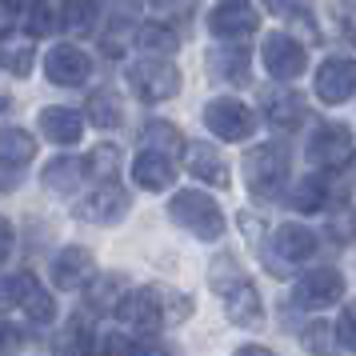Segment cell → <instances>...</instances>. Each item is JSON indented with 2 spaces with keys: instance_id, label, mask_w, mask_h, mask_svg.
I'll return each mask as SVG.
<instances>
[{
  "instance_id": "6da1fadb",
  "label": "cell",
  "mask_w": 356,
  "mask_h": 356,
  "mask_svg": "<svg viewBox=\"0 0 356 356\" xmlns=\"http://www.w3.org/2000/svg\"><path fill=\"white\" fill-rule=\"evenodd\" d=\"M209 276H212V289L220 296V305H225V316L236 324V328H260V324H264V300H260L257 284H252L232 260L212 264Z\"/></svg>"
},
{
  "instance_id": "7a4b0ae2",
  "label": "cell",
  "mask_w": 356,
  "mask_h": 356,
  "mask_svg": "<svg viewBox=\"0 0 356 356\" xmlns=\"http://www.w3.org/2000/svg\"><path fill=\"white\" fill-rule=\"evenodd\" d=\"M168 216H172L184 232H193L196 241H220V236H225V212H220V204H216L212 196L196 193V188H184V193L172 196Z\"/></svg>"
},
{
  "instance_id": "3957f363",
  "label": "cell",
  "mask_w": 356,
  "mask_h": 356,
  "mask_svg": "<svg viewBox=\"0 0 356 356\" xmlns=\"http://www.w3.org/2000/svg\"><path fill=\"white\" fill-rule=\"evenodd\" d=\"M244 180L248 193L260 200H276L289 184V152L280 145H257L244 156Z\"/></svg>"
},
{
  "instance_id": "277c9868",
  "label": "cell",
  "mask_w": 356,
  "mask_h": 356,
  "mask_svg": "<svg viewBox=\"0 0 356 356\" xmlns=\"http://www.w3.org/2000/svg\"><path fill=\"white\" fill-rule=\"evenodd\" d=\"M129 88L140 100L156 104V100H172L180 92V68L168 56H148L129 68Z\"/></svg>"
},
{
  "instance_id": "5b68a950",
  "label": "cell",
  "mask_w": 356,
  "mask_h": 356,
  "mask_svg": "<svg viewBox=\"0 0 356 356\" xmlns=\"http://www.w3.org/2000/svg\"><path fill=\"white\" fill-rule=\"evenodd\" d=\"M312 257H316V232L305 225H280L273 244L264 248L268 273H276V276H284L289 268H296V264H305Z\"/></svg>"
},
{
  "instance_id": "8992f818",
  "label": "cell",
  "mask_w": 356,
  "mask_h": 356,
  "mask_svg": "<svg viewBox=\"0 0 356 356\" xmlns=\"http://www.w3.org/2000/svg\"><path fill=\"white\" fill-rule=\"evenodd\" d=\"M353 132L344 129V124H321V129L312 132V140H308V161L312 168H324V172H337L344 164L353 161Z\"/></svg>"
},
{
  "instance_id": "52a82bcc",
  "label": "cell",
  "mask_w": 356,
  "mask_h": 356,
  "mask_svg": "<svg viewBox=\"0 0 356 356\" xmlns=\"http://www.w3.org/2000/svg\"><path fill=\"white\" fill-rule=\"evenodd\" d=\"M124 212H129V193L116 180H100V188L76 200V216L84 225H116V220H124Z\"/></svg>"
},
{
  "instance_id": "ba28073f",
  "label": "cell",
  "mask_w": 356,
  "mask_h": 356,
  "mask_svg": "<svg viewBox=\"0 0 356 356\" xmlns=\"http://www.w3.org/2000/svg\"><path fill=\"white\" fill-rule=\"evenodd\" d=\"M260 60L273 72L276 81H296L308 68V52L300 40H292L289 33H273L264 36V49H260Z\"/></svg>"
},
{
  "instance_id": "9c48e42d",
  "label": "cell",
  "mask_w": 356,
  "mask_h": 356,
  "mask_svg": "<svg viewBox=\"0 0 356 356\" xmlns=\"http://www.w3.org/2000/svg\"><path fill=\"white\" fill-rule=\"evenodd\" d=\"M316 100L321 104H344L348 97H356V60L348 56H328L316 68Z\"/></svg>"
},
{
  "instance_id": "30bf717a",
  "label": "cell",
  "mask_w": 356,
  "mask_h": 356,
  "mask_svg": "<svg viewBox=\"0 0 356 356\" xmlns=\"http://www.w3.org/2000/svg\"><path fill=\"white\" fill-rule=\"evenodd\" d=\"M204 124H209V132H216L220 140H232V145L252 136V113L244 108L241 100H232V97L209 100V108H204Z\"/></svg>"
},
{
  "instance_id": "8fae6325",
  "label": "cell",
  "mask_w": 356,
  "mask_h": 356,
  "mask_svg": "<svg viewBox=\"0 0 356 356\" xmlns=\"http://www.w3.org/2000/svg\"><path fill=\"white\" fill-rule=\"evenodd\" d=\"M260 29V13L244 0H225L209 13V33L220 40H244Z\"/></svg>"
},
{
  "instance_id": "7c38bea8",
  "label": "cell",
  "mask_w": 356,
  "mask_h": 356,
  "mask_svg": "<svg viewBox=\"0 0 356 356\" xmlns=\"http://www.w3.org/2000/svg\"><path fill=\"white\" fill-rule=\"evenodd\" d=\"M340 296H344V276L337 268H312L296 280V305L300 308L321 312V308H332Z\"/></svg>"
},
{
  "instance_id": "4fadbf2b",
  "label": "cell",
  "mask_w": 356,
  "mask_h": 356,
  "mask_svg": "<svg viewBox=\"0 0 356 356\" xmlns=\"http://www.w3.org/2000/svg\"><path fill=\"white\" fill-rule=\"evenodd\" d=\"M116 316L136 328V332H156L164 321V308H161V296L156 289H136V292H124L120 296V305H116Z\"/></svg>"
},
{
  "instance_id": "5bb4252c",
  "label": "cell",
  "mask_w": 356,
  "mask_h": 356,
  "mask_svg": "<svg viewBox=\"0 0 356 356\" xmlns=\"http://www.w3.org/2000/svg\"><path fill=\"white\" fill-rule=\"evenodd\" d=\"M88 72H92V60H88L76 44H56V49H49V56H44V76H49L52 84H60V88L84 84Z\"/></svg>"
},
{
  "instance_id": "9a60e30c",
  "label": "cell",
  "mask_w": 356,
  "mask_h": 356,
  "mask_svg": "<svg viewBox=\"0 0 356 356\" xmlns=\"http://www.w3.org/2000/svg\"><path fill=\"white\" fill-rule=\"evenodd\" d=\"M92 276H97V260H92V252H88V248H81V244H68V248H60V252H56V260H52V280H56L65 292L84 289Z\"/></svg>"
},
{
  "instance_id": "2e32d148",
  "label": "cell",
  "mask_w": 356,
  "mask_h": 356,
  "mask_svg": "<svg viewBox=\"0 0 356 356\" xmlns=\"http://www.w3.org/2000/svg\"><path fill=\"white\" fill-rule=\"evenodd\" d=\"M184 164H188L193 177H200L204 184H212V188H228V184H232L228 164L220 161V152H216L212 145H204V140H196V145L184 148Z\"/></svg>"
},
{
  "instance_id": "e0dca14e",
  "label": "cell",
  "mask_w": 356,
  "mask_h": 356,
  "mask_svg": "<svg viewBox=\"0 0 356 356\" xmlns=\"http://www.w3.org/2000/svg\"><path fill=\"white\" fill-rule=\"evenodd\" d=\"M84 177H88V161H76V156H56V161H49L44 172H40L44 188H49L52 196H72L84 184Z\"/></svg>"
},
{
  "instance_id": "ac0fdd59",
  "label": "cell",
  "mask_w": 356,
  "mask_h": 356,
  "mask_svg": "<svg viewBox=\"0 0 356 356\" xmlns=\"http://www.w3.org/2000/svg\"><path fill=\"white\" fill-rule=\"evenodd\" d=\"M132 180L140 184V188H148V193H161V188H172V180H177V168H172V161L168 156H161V152H140L136 161H132Z\"/></svg>"
},
{
  "instance_id": "d6986e66",
  "label": "cell",
  "mask_w": 356,
  "mask_h": 356,
  "mask_svg": "<svg viewBox=\"0 0 356 356\" xmlns=\"http://www.w3.org/2000/svg\"><path fill=\"white\" fill-rule=\"evenodd\" d=\"M36 124H40V132L49 136L52 145H65V148H68V145H76V140L84 136L81 113H72V108H60V104H56V108H44Z\"/></svg>"
},
{
  "instance_id": "ffe728a7",
  "label": "cell",
  "mask_w": 356,
  "mask_h": 356,
  "mask_svg": "<svg viewBox=\"0 0 356 356\" xmlns=\"http://www.w3.org/2000/svg\"><path fill=\"white\" fill-rule=\"evenodd\" d=\"M264 116H268V124L276 132H296L305 124L308 116V104L296 92H273V97L264 100Z\"/></svg>"
},
{
  "instance_id": "44dd1931",
  "label": "cell",
  "mask_w": 356,
  "mask_h": 356,
  "mask_svg": "<svg viewBox=\"0 0 356 356\" xmlns=\"http://www.w3.org/2000/svg\"><path fill=\"white\" fill-rule=\"evenodd\" d=\"M20 308H24L29 324H52L56 305H52V296L40 289V280L33 273H20Z\"/></svg>"
},
{
  "instance_id": "7402d4cb",
  "label": "cell",
  "mask_w": 356,
  "mask_h": 356,
  "mask_svg": "<svg viewBox=\"0 0 356 356\" xmlns=\"http://www.w3.org/2000/svg\"><path fill=\"white\" fill-rule=\"evenodd\" d=\"M36 156V140L24 129H0V168H24Z\"/></svg>"
},
{
  "instance_id": "603a6c76",
  "label": "cell",
  "mask_w": 356,
  "mask_h": 356,
  "mask_svg": "<svg viewBox=\"0 0 356 356\" xmlns=\"http://www.w3.org/2000/svg\"><path fill=\"white\" fill-rule=\"evenodd\" d=\"M97 17H100V0H65L56 24H60L65 33H72V36H84V33H92Z\"/></svg>"
},
{
  "instance_id": "cb8c5ba5",
  "label": "cell",
  "mask_w": 356,
  "mask_h": 356,
  "mask_svg": "<svg viewBox=\"0 0 356 356\" xmlns=\"http://www.w3.org/2000/svg\"><path fill=\"white\" fill-rule=\"evenodd\" d=\"M88 120L97 124V129H116L120 120H124V108H120V100H116L113 88H97L92 97H88Z\"/></svg>"
},
{
  "instance_id": "d4e9b609",
  "label": "cell",
  "mask_w": 356,
  "mask_h": 356,
  "mask_svg": "<svg viewBox=\"0 0 356 356\" xmlns=\"http://www.w3.org/2000/svg\"><path fill=\"white\" fill-rule=\"evenodd\" d=\"M145 148L148 152H161V156H172V152H184V140H180V132L168 124V120H152L145 124Z\"/></svg>"
},
{
  "instance_id": "484cf974",
  "label": "cell",
  "mask_w": 356,
  "mask_h": 356,
  "mask_svg": "<svg viewBox=\"0 0 356 356\" xmlns=\"http://www.w3.org/2000/svg\"><path fill=\"white\" fill-rule=\"evenodd\" d=\"M136 44L148 52V56H172L180 49V36L172 29H164V24H145L140 33H136Z\"/></svg>"
},
{
  "instance_id": "4316f807",
  "label": "cell",
  "mask_w": 356,
  "mask_h": 356,
  "mask_svg": "<svg viewBox=\"0 0 356 356\" xmlns=\"http://www.w3.org/2000/svg\"><path fill=\"white\" fill-rule=\"evenodd\" d=\"M209 65L216 68V72H220L225 81L244 84V81H248V72H244V68L252 65V56H248L244 49H216V52L209 56Z\"/></svg>"
},
{
  "instance_id": "83f0119b",
  "label": "cell",
  "mask_w": 356,
  "mask_h": 356,
  "mask_svg": "<svg viewBox=\"0 0 356 356\" xmlns=\"http://www.w3.org/2000/svg\"><path fill=\"white\" fill-rule=\"evenodd\" d=\"M292 204H296L300 212H321L324 204H328V184H324L316 172H312L308 180H300V184H296V193H292Z\"/></svg>"
},
{
  "instance_id": "f1b7e54d",
  "label": "cell",
  "mask_w": 356,
  "mask_h": 356,
  "mask_svg": "<svg viewBox=\"0 0 356 356\" xmlns=\"http://www.w3.org/2000/svg\"><path fill=\"white\" fill-rule=\"evenodd\" d=\"M0 65L17 76H29V65H33V40L24 36L20 44H0Z\"/></svg>"
},
{
  "instance_id": "f546056e",
  "label": "cell",
  "mask_w": 356,
  "mask_h": 356,
  "mask_svg": "<svg viewBox=\"0 0 356 356\" xmlns=\"http://www.w3.org/2000/svg\"><path fill=\"white\" fill-rule=\"evenodd\" d=\"M52 24H56V17H52V8L44 0H33V4L24 8V36H29V40H33V36H49Z\"/></svg>"
},
{
  "instance_id": "4dcf8cb0",
  "label": "cell",
  "mask_w": 356,
  "mask_h": 356,
  "mask_svg": "<svg viewBox=\"0 0 356 356\" xmlns=\"http://www.w3.org/2000/svg\"><path fill=\"white\" fill-rule=\"evenodd\" d=\"M156 296H161V308H164V321H168V324L188 321V316H193V300H188V296H180L177 289H156Z\"/></svg>"
},
{
  "instance_id": "1f68e13d",
  "label": "cell",
  "mask_w": 356,
  "mask_h": 356,
  "mask_svg": "<svg viewBox=\"0 0 356 356\" xmlns=\"http://www.w3.org/2000/svg\"><path fill=\"white\" fill-rule=\"evenodd\" d=\"M116 164H120V152H116L113 145H97L92 152H88V172H97L100 180H113Z\"/></svg>"
},
{
  "instance_id": "d6a6232c",
  "label": "cell",
  "mask_w": 356,
  "mask_h": 356,
  "mask_svg": "<svg viewBox=\"0 0 356 356\" xmlns=\"http://www.w3.org/2000/svg\"><path fill=\"white\" fill-rule=\"evenodd\" d=\"M337 340H340V348L356 353V305H348L344 312H340V321H337Z\"/></svg>"
},
{
  "instance_id": "836d02e7",
  "label": "cell",
  "mask_w": 356,
  "mask_h": 356,
  "mask_svg": "<svg viewBox=\"0 0 356 356\" xmlns=\"http://www.w3.org/2000/svg\"><path fill=\"white\" fill-rule=\"evenodd\" d=\"M4 308H20V273L0 276V312H4Z\"/></svg>"
},
{
  "instance_id": "e575fe53",
  "label": "cell",
  "mask_w": 356,
  "mask_h": 356,
  "mask_svg": "<svg viewBox=\"0 0 356 356\" xmlns=\"http://www.w3.org/2000/svg\"><path fill=\"white\" fill-rule=\"evenodd\" d=\"M264 4H268L273 17H284V20L305 17V0H264Z\"/></svg>"
},
{
  "instance_id": "d590c367",
  "label": "cell",
  "mask_w": 356,
  "mask_h": 356,
  "mask_svg": "<svg viewBox=\"0 0 356 356\" xmlns=\"http://www.w3.org/2000/svg\"><path fill=\"white\" fill-rule=\"evenodd\" d=\"M100 344H104L108 356H132V337H124V332H108Z\"/></svg>"
},
{
  "instance_id": "8d00e7d4",
  "label": "cell",
  "mask_w": 356,
  "mask_h": 356,
  "mask_svg": "<svg viewBox=\"0 0 356 356\" xmlns=\"http://www.w3.org/2000/svg\"><path fill=\"white\" fill-rule=\"evenodd\" d=\"M337 20H340V29H344V36L356 44V4H337Z\"/></svg>"
},
{
  "instance_id": "74e56055",
  "label": "cell",
  "mask_w": 356,
  "mask_h": 356,
  "mask_svg": "<svg viewBox=\"0 0 356 356\" xmlns=\"http://www.w3.org/2000/svg\"><path fill=\"white\" fill-rule=\"evenodd\" d=\"M13 348H17V328L0 321V356H4V353H13Z\"/></svg>"
},
{
  "instance_id": "f35d334b",
  "label": "cell",
  "mask_w": 356,
  "mask_h": 356,
  "mask_svg": "<svg viewBox=\"0 0 356 356\" xmlns=\"http://www.w3.org/2000/svg\"><path fill=\"white\" fill-rule=\"evenodd\" d=\"M8 252H13V225L0 216V260H8Z\"/></svg>"
},
{
  "instance_id": "ab89813d",
  "label": "cell",
  "mask_w": 356,
  "mask_h": 356,
  "mask_svg": "<svg viewBox=\"0 0 356 356\" xmlns=\"http://www.w3.org/2000/svg\"><path fill=\"white\" fill-rule=\"evenodd\" d=\"M305 344H308V348H321V353H324V348H328V337H324V328H312V332L305 337Z\"/></svg>"
},
{
  "instance_id": "60d3db41",
  "label": "cell",
  "mask_w": 356,
  "mask_h": 356,
  "mask_svg": "<svg viewBox=\"0 0 356 356\" xmlns=\"http://www.w3.org/2000/svg\"><path fill=\"white\" fill-rule=\"evenodd\" d=\"M340 236H344V241H353V244H356V209L348 212V216H344V225H340Z\"/></svg>"
},
{
  "instance_id": "b9f144b4",
  "label": "cell",
  "mask_w": 356,
  "mask_h": 356,
  "mask_svg": "<svg viewBox=\"0 0 356 356\" xmlns=\"http://www.w3.org/2000/svg\"><path fill=\"white\" fill-rule=\"evenodd\" d=\"M236 356H273V353L260 348V344H244V348H236Z\"/></svg>"
},
{
  "instance_id": "7bdbcfd3",
  "label": "cell",
  "mask_w": 356,
  "mask_h": 356,
  "mask_svg": "<svg viewBox=\"0 0 356 356\" xmlns=\"http://www.w3.org/2000/svg\"><path fill=\"white\" fill-rule=\"evenodd\" d=\"M145 356H177L172 348H152V353H145Z\"/></svg>"
},
{
  "instance_id": "ee69618b",
  "label": "cell",
  "mask_w": 356,
  "mask_h": 356,
  "mask_svg": "<svg viewBox=\"0 0 356 356\" xmlns=\"http://www.w3.org/2000/svg\"><path fill=\"white\" fill-rule=\"evenodd\" d=\"M4 108H8V92H4V88H0V113H4Z\"/></svg>"
}]
</instances>
